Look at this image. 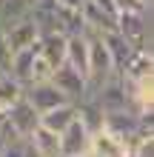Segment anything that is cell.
I'll use <instances>...</instances> for the list:
<instances>
[{"label": "cell", "instance_id": "obj_17", "mask_svg": "<svg viewBox=\"0 0 154 157\" xmlns=\"http://www.w3.org/2000/svg\"><path fill=\"white\" fill-rule=\"evenodd\" d=\"M86 0H57V6H63V9H80Z\"/></svg>", "mask_w": 154, "mask_h": 157}, {"label": "cell", "instance_id": "obj_21", "mask_svg": "<svg viewBox=\"0 0 154 157\" xmlns=\"http://www.w3.org/2000/svg\"><path fill=\"white\" fill-rule=\"evenodd\" d=\"M0 69H3V66H0Z\"/></svg>", "mask_w": 154, "mask_h": 157}, {"label": "cell", "instance_id": "obj_20", "mask_svg": "<svg viewBox=\"0 0 154 157\" xmlns=\"http://www.w3.org/2000/svg\"><path fill=\"white\" fill-rule=\"evenodd\" d=\"M0 75H3V69H0Z\"/></svg>", "mask_w": 154, "mask_h": 157}, {"label": "cell", "instance_id": "obj_9", "mask_svg": "<svg viewBox=\"0 0 154 157\" xmlns=\"http://www.w3.org/2000/svg\"><path fill=\"white\" fill-rule=\"evenodd\" d=\"M37 52H40V57H46L54 69L60 66L63 60H66V34L63 32H43L40 37H37Z\"/></svg>", "mask_w": 154, "mask_h": 157}, {"label": "cell", "instance_id": "obj_13", "mask_svg": "<svg viewBox=\"0 0 154 157\" xmlns=\"http://www.w3.org/2000/svg\"><path fill=\"white\" fill-rule=\"evenodd\" d=\"M23 89L26 86H23V83H17L12 75H6V71L0 75V120H3L6 112L23 97Z\"/></svg>", "mask_w": 154, "mask_h": 157}, {"label": "cell", "instance_id": "obj_12", "mask_svg": "<svg viewBox=\"0 0 154 157\" xmlns=\"http://www.w3.org/2000/svg\"><path fill=\"white\" fill-rule=\"evenodd\" d=\"M74 117H77V103H60V106H54V109L40 114V126H46L54 134H60Z\"/></svg>", "mask_w": 154, "mask_h": 157}, {"label": "cell", "instance_id": "obj_10", "mask_svg": "<svg viewBox=\"0 0 154 157\" xmlns=\"http://www.w3.org/2000/svg\"><path fill=\"white\" fill-rule=\"evenodd\" d=\"M26 143L32 146L40 157H60V134H54L46 126H34V132L26 137Z\"/></svg>", "mask_w": 154, "mask_h": 157}, {"label": "cell", "instance_id": "obj_8", "mask_svg": "<svg viewBox=\"0 0 154 157\" xmlns=\"http://www.w3.org/2000/svg\"><path fill=\"white\" fill-rule=\"evenodd\" d=\"M3 34H6V46H9V52H17V49H26V46H34L40 37V32H37V26H34V20L29 14L20 17V20H14V23H9L3 26Z\"/></svg>", "mask_w": 154, "mask_h": 157}, {"label": "cell", "instance_id": "obj_14", "mask_svg": "<svg viewBox=\"0 0 154 157\" xmlns=\"http://www.w3.org/2000/svg\"><path fill=\"white\" fill-rule=\"evenodd\" d=\"M51 71H54V66H51L46 57H40V52H37V57H34V63H32V71H29V83H43V80H49ZM29 83H26V86H29Z\"/></svg>", "mask_w": 154, "mask_h": 157}, {"label": "cell", "instance_id": "obj_3", "mask_svg": "<svg viewBox=\"0 0 154 157\" xmlns=\"http://www.w3.org/2000/svg\"><path fill=\"white\" fill-rule=\"evenodd\" d=\"M49 80L71 100V103H83V100H88V80H86V75H80V71L71 69L69 63H60V66L51 71Z\"/></svg>", "mask_w": 154, "mask_h": 157}, {"label": "cell", "instance_id": "obj_4", "mask_svg": "<svg viewBox=\"0 0 154 157\" xmlns=\"http://www.w3.org/2000/svg\"><path fill=\"white\" fill-rule=\"evenodd\" d=\"M88 143H92V132L86 128V123L80 117H74L60 132V157H86Z\"/></svg>", "mask_w": 154, "mask_h": 157}, {"label": "cell", "instance_id": "obj_16", "mask_svg": "<svg viewBox=\"0 0 154 157\" xmlns=\"http://www.w3.org/2000/svg\"><path fill=\"white\" fill-rule=\"evenodd\" d=\"M23 149H26V140H20V143H6L3 149H0V157H23Z\"/></svg>", "mask_w": 154, "mask_h": 157}, {"label": "cell", "instance_id": "obj_1", "mask_svg": "<svg viewBox=\"0 0 154 157\" xmlns=\"http://www.w3.org/2000/svg\"><path fill=\"white\" fill-rule=\"evenodd\" d=\"M86 40H88V60H86V80H88V94L106 83L108 77H114V60L108 54V46L103 43V37L97 32H86Z\"/></svg>", "mask_w": 154, "mask_h": 157}, {"label": "cell", "instance_id": "obj_15", "mask_svg": "<svg viewBox=\"0 0 154 157\" xmlns=\"http://www.w3.org/2000/svg\"><path fill=\"white\" fill-rule=\"evenodd\" d=\"M117 12H146L151 9V0H114Z\"/></svg>", "mask_w": 154, "mask_h": 157}, {"label": "cell", "instance_id": "obj_5", "mask_svg": "<svg viewBox=\"0 0 154 157\" xmlns=\"http://www.w3.org/2000/svg\"><path fill=\"white\" fill-rule=\"evenodd\" d=\"M23 97L29 100V103L37 109V112H49V109L60 106V103H71V100L63 94V91L54 86L51 80H43V83H29V86L23 89Z\"/></svg>", "mask_w": 154, "mask_h": 157}, {"label": "cell", "instance_id": "obj_11", "mask_svg": "<svg viewBox=\"0 0 154 157\" xmlns=\"http://www.w3.org/2000/svg\"><path fill=\"white\" fill-rule=\"evenodd\" d=\"M86 60H88V40L83 34H66V60L71 69H77L80 75H86Z\"/></svg>", "mask_w": 154, "mask_h": 157}, {"label": "cell", "instance_id": "obj_18", "mask_svg": "<svg viewBox=\"0 0 154 157\" xmlns=\"http://www.w3.org/2000/svg\"><path fill=\"white\" fill-rule=\"evenodd\" d=\"M23 157H40V154H37V151H34V149H32V146H29V143H26V149H23Z\"/></svg>", "mask_w": 154, "mask_h": 157}, {"label": "cell", "instance_id": "obj_19", "mask_svg": "<svg viewBox=\"0 0 154 157\" xmlns=\"http://www.w3.org/2000/svg\"><path fill=\"white\" fill-rule=\"evenodd\" d=\"M3 146H6V143H3V137H0V149H3Z\"/></svg>", "mask_w": 154, "mask_h": 157}, {"label": "cell", "instance_id": "obj_2", "mask_svg": "<svg viewBox=\"0 0 154 157\" xmlns=\"http://www.w3.org/2000/svg\"><path fill=\"white\" fill-rule=\"evenodd\" d=\"M114 29L131 49L151 52V9H146V12H117Z\"/></svg>", "mask_w": 154, "mask_h": 157}, {"label": "cell", "instance_id": "obj_6", "mask_svg": "<svg viewBox=\"0 0 154 157\" xmlns=\"http://www.w3.org/2000/svg\"><path fill=\"white\" fill-rule=\"evenodd\" d=\"M3 120H6V123L12 126L14 132L23 137V140H26V137L34 132V126L40 123V112H37V109H34L26 97H20V100H17V103L6 112V117H3Z\"/></svg>", "mask_w": 154, "mask_h": 157}, {"label": "cell", "instance_id": "obj_7", "mask_svg": "<svg viewBox=\"0 0 154 157\" xmlns=\"http://www.w3.org/2000/svg\"><path fill=\"white\" fill-rule=\"evenodd\" d=\"M129 146L131 143L114 137L111 132H106L100 126L97 132H92V143H88V154L86 157H129Z\"/></svg>", "mask_w": 154, "mask_h": 157}]
</instances>
